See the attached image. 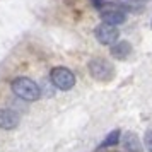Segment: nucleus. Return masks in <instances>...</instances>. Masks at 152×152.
I'll return each mask as SVG.
<instances>
[{
    "instance_id": "1",
    "label": "nucleus",
    "mask_w": 152,
    "mask_h": 152,
    "mask_svg": "<svg viewBox=\"0 0 152 152\" xmlns=\"http://www.w3.org/2000/svg\"><path fill=\"white\" fill-rule=\"evenodd\" d=\"M12 91H14V94H17L21 99H26V101H36L39 97V94H41L38 84L34 80L28 79V77L15 79L12 82Z\"/></svg>"
},
{
    "instance_id": "2",
    "label": "nucleus",
    "mask_w": 152,
    "mask_h": 152,
    "mask_svg": "<svg viewBox=\"0 0 152 152\" xmlns=\"http://www.w3.org/2000/svg\"><path fill=\"white\" fill-rule=\"evenodd\" d=\"M50 77H51L53 86H56L58 89H62V91H69L75 86V77H74V74L69 69H65V67H56V69H53Z\"/></svg>"
},
{
    "instance_id": "3",
    "label": "nucleus",
    "mask_w": 152,
    "mask_h": 152,
    "mask_svg": "<svg viewBox=\"0 0 152 152\" xmlns=\"http://www.w3.org/2000/svg\"><path fill=\"white\" fill-rule=\"evenodd\" d=\"M89 70H91V75L97 79V80H110L113 77V69L111 65L106 60H101V58H96L89 63Z\"/></svg>"
},
{
    "instance_id": "4",
    "label": "nucleus",
    "mask_w": 152,
    "mask_h": 152,
    "mask_svg": "<svg viewBox=\"0 0 152 152\" xmlns=\"http://www.w3.org/2000/svg\"><path fill=\"white\" fill-rule=\"evenodd\" d=\"M94 34H96L97 41L101 43V45H113L118 39V29L113 24L104 22V24H101V26L96 28Z\"/></svg>"
},
{
    "instance_id": "5",
    "label": "nucleus",
    "mask_w": 152,
    "mask_h": 152,
    "mask_svg": "<svg viewBox=\"0 0 152 152\" xmlns=\"http://www.w3.org/2000/svg\"><path fill=\"white\" fill-rule=\"evenodd\" d=\"M19 125V115L12 110H0V128L12 130Z\"/></svg>"
},
{
    "instance_id": "6",
    "label": "nucleus",
    "mask_w": 152,
    "mask_h": 152,
    "mask_svg": "<svg viewBox=\"0 0 152 152\" xmlns=\"http://www.w3.org/2000/svg\"><path fill=\"white\" fill-rule=\"evenodd\" d=\"M103 21L108 22V24L116 26V24H121V22H125V14L121 12V10H116V9L104 10V12H103Z\"/></svg>"
},
{
    "instance_id": "7",
    "label": "nucleus",
    "mask_w": 152,
    "mask_h": 152,
    "mask_svg": "<svg viewBox=\"0 0 152 152\" xmlns=\"http://www.w3.org/2000/svg\"><path fill=\"white\" fill-rule=\"evenodd\" d=\"M123 145L128 152H142V145H140V140L135 133H125L123 137Z\"/></svg>"
},
{
    "instance_id": "8",
    "label": "nucleus",
    "mask_w": 152,
    "mask_h": 152,
    "mask_svg": "<svg viewBox=\"0 0 152 152\" xmlns=\"http://www.w3.org/2000/svg\"><path fill=\"white\" fill-rule=\"evenodd\" d=\"M130 51H132V48L126 41L115 43V45L111 46V55L115 56V58H125V56H128Z\"/></svg>"
},
{
    "instance_id": "9",
    "label": "nucleus",
    "mask_w": 152,
    "mask_h": 152,
    "mask_svg": "<svg viewBox=\"0 0 152 152\" xmlns=\"http://www.w3.org/2000/svg\"><path fill=\"white\" fill-rule=\"evenodd\" d=\"M118 140H120V132H118V130L111 132L110 135L106 137V140L103 142V147H110V145H115V144H118Z\"/></svg>"
},
{
    "instance_id": "10",
    "label": "nucleus",
    "mask_w": 152,
    "mask_h": 152,
    "mask_svg": "<svg viewBox=\"0 0 152 152\" xmlns=\"http://www.w3.org/2000/svg\"><path fill=\"white\" fill-rule=\"evenodd\" d=\"M145 147H147L149 152H152V132H147L145 133Z\"/></svg>"
},
{
    "instance_id": "11",
    "label": "nucleus",
    "mask_w": 152,
    "mask_h": 152,
    "mask_svg": "<svg viewBox=\"0 0 152 152\" xmlns=\"http://www.w3.org/2000/svg\"><path fill=\"white\" fill-rule=\"evenodd\" d=\"M94 5H96V7H101V5H103V2H101V0H94Z\"/></svg>"
},
{
    "instance_id": "12",
    "label": "nucleus",
    "mask_w": 152,
    "mask_h": 152,
    "mask_svg": "<svg viewBox=\"0 0 152 152\" xmlns=\"http://www.w3.org/2000/svg\"><path fill=\"white\" fill-rule=\"evenodd\" d=\"M151 26H152V22H151Z\"/></svg>"
}]
</instances>
